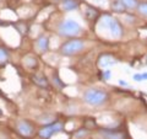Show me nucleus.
Wrapping results in <instances>:
<instances>
[{"label": "nucleus", "mask_w": 147, "mask_h": 139, "mask_svg": "<svg viewBox=\"0 0 147 139\" xmlns=\"http://www.w3.org/2000/svg\"><path fill=\"white\" fill-rule=\"evenodd\" d=\"M110 7H112V10L115 11V12H124L125 11V5L123 4L121 0H114L112 3V5H110Z\"/></svg>", "instance_id": "9"}, {"label": "nucleus", "mask_w": 147, "mask_h": 139, "mask_svg": "<svg viewBox=\"0 0 147 139\" xmlns=\"http://www.w3.org/2000/svg\"><path fill=\"white\" fill-rule=\"evenodd\" d=\"M84 12H85V15H86L87 18H93V17L97 16V14H98L96 9L91 7V6H86V9H85Z\"/></svg>", "instance_id": "10"}, {"label": "nucleus", "mask_w": 147, "mask_h": 139, "mask_svg": "<svg viewBox=\"0 0 147 139\" xmlns=\"http://www.w3.org/2000/svg\"><path fill=\"white\" fill-rule=\"evenodd\" d=\"M137 9H139V12L141 14V15L147 16V3H141V4H139Z\"/></svg>", "instance_id": "14"}, {"label": "nucleus", "mask_w": 147, "mask_h": 139, "mask_svg": "<svg viewBox=\"0 0 147 139\" xmlns=\"http://www.w3.org/2000/svg\"><path fill=\"white\" fill-rule=\"evenodd\" d=\"M33 81L36 82V84H38L39 86H47L48 85V82H47V80H45V78L39 76V75L33 76Z\"/></svg>", "instance_id": "11"}, {"label": "nucleus", "mask_w": 147, "mask_h": 139, "mask_svg": "<svg viewBox=\"0 0 147 139\" xmlns=\"http://www.w3.org/2000/svg\"><path fill=\"white\" fill-rule=\"evenodd\" d=\"M86 134H87V131H84V129H82V131L77 132V133L75 134V137H76V138H80V137H85Z\"/></svg>", "instance_id": "15"}, {"label": "nucleus", "mask_w": 147, "mask_h": 139, "mask_svg": "<svg viewBox=\"0 0 147 139\" xmlns=\"http://www.w3.org/2000/svg\"><path fill=\"white\" fill-rule=\"evenodd\" d=\"M84 48H85L84 41H81V40H71V41H67L66 43L63 44L61 53L64 55H74V54L81 52Z\"/></svg>", "instance_id": "4"}, {"label": "nucleus", "mask_w": 147, "mask_h": 139, "mask_svg": "<svg viewBox=\"0 0 147 139\" xmlns=\"http://www.w3.org/2000/svg\"><path fill=\"white\" fill-rule=\"evenodd\" d=\"M134 80L142 81V75H141V74H135V75H134Z\"/></svg>", "instance_id": "16"}, {"label": "nucleus", "mask_w": 147, "mask_h": 139, "mask_svg": "<svg viewBox=\"0 0 147 139\" xmlns=\"http://www.w3.org/2000/svg\"><path fill=\"white\" fill-rule=\"evenodd\" d=\"M119 84L123 85V86H126V85H127V82H126V81H124V80H120V81H119Z\"/></svg>", "instance_id": "18"}, {"label": "nucleus", "mask_w": 147, "mask_h": 139, "mask_svg": "<svg viewBox=\"0 0 147 139\" xmlns=\"http://www.w3.org/2000/svg\"><path fill=\"white\" fill-rule=\"evenodd\" d=\"M49 47V38L47 36H40L38 40H37V48H38L39 52H45L48 50Z\"/></svg>", "instance_id": "7"}, {"label": "nucleus", "mask_w": 147, "mask_h": 139, "mask_svg": "<svg viewBox=\"0 0 147 139\" xmlns=\"http://www.w3.org/2000/svg\"><path fill=\"white\" fill-rule=\"evenodd\" d=\"M63 124L60 122H55V123H52V124H48V126H45L43 127L42 129H39V137L40 138H44V139H47V138H50L53 136V134H57L59 132H61L63 131Z\"/></svg>", "instance_id": "5"}, {"label": "nucleus", "mask_w": 147, "mask_h": 139, "mask_svg": "<svg viewBox=\"0 0 147 139\" xmlns=\"http://www.w3.org/2000/svg\"><path fill=\"white\" fill-rule=\"evenodd\" d=\"M141 75H142V81L147 80V73H144V74H141Z\"/></svg>", "instance_id": "17"}, {"label": "nucleus", "mask_w": 147, "mask_h": 139, "mask_svg": "<svg viewBox=\"0 0 147 139\" xmlns=\"http://www.w3.org/2000/svg\"><path fill=\"white\" fill-rule=\"evenodd\" d=\"M121 1L124 5H125V7H129V9H134L136 6H139L137 0H121Z\"/></svg>", "instance_id": "13"}, {"label": "nucleus", "mask_w": 147, "mask_h": 139, "mask_svg": "<svg viewBox=\"0 0 147 139\" xmlns=\"http://www.w3.org/2000/svg\"><path fill=\"white\" fill-rule=\"evenodd\" d=\"M9 58V54H7V50L5 48L0 47V64H4Z\"/></svg>", "instance_id": "12"}, {"label": "nucleus", "mask_w": 147, "mask_h": 139, "mask_svg": "<svg viewBox=\"0 0 147 139\" xmlns=\"http://www.w3.org/2000/svg\"><path fill=\"white\" fill-rule=\"evenodd\" d=\"M58 31H59V33L64 37H74V36L80 35L81 26L79 22L75 20H65L59 24Z\"/></svg>", "instance_id": "2"}, {"label": "nucleus", "mask_w": 147, "mask_h": 139, "mask_svg": "<svg viewBox=\"0 0 147 139\" xmlns=\"http://www.w3.org/2000/svg\"><path fill=\"white\" fill-rule=\"evenodd\" d=\"M84 100L90 106H100L108 100V94L103 90L88 89L84 94Z\"/></svg>", "instance_id": "1"}, {"label": "nucleus", "mask_w": 147, "mask_h": 139, "mask_svg": "<svg viewBox=\"0 0 147 139\" xmlns=\"http://www.w3.org/2000/svg\"><path fill=\"white\" fill-rule=\"evenodd\" d=\"M17 132L24 137H31L34 133V127L28 121H20L17 123Z\"/></svg>", "instance_id": "6"}, {"label": "nucleus", "mask_w": 147, "mask_h": 139, "mask_svg": "<svg viewBox=\"0 0 147 139\" xmlns=\"http://www.w3.org/2000/svg\"><path fill=\"white\" fill-rule=\"evenodd\" d=\"M102 25L105 29H108L110 31V35H112L113 38H120L123 35V29L120 24L115 20L114 17H112L110 15H104L102 18Z\"/></svg>", "instance_id": "3"}, {"label": "nucleus", "mask_w": 147, "mask_h": 139, "mask_svg": "<svg viewBox=\"0 0 147 139\" xmlns=\"http://www.w3.org/2000/svg\"><path fill=\"white\" fill-rule=\"evenodd\" d=\"M79 7V1L77 0H64L61 4V9L64 11H72Z\"/></svg>", "instance_id": "8"}]
</instances>
